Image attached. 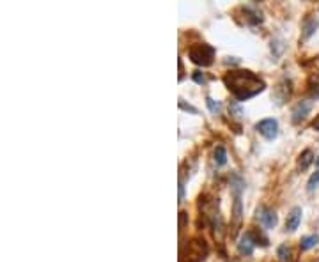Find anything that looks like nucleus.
<instances>
[{
	"label": "nucleus",
	"mask_w": 319,
	"mask_h": 262,
	"mask_svg": "<svg viewBox=\"0 0 319 262\" xmlns=\"http://www.w3.org/2000/svg\"><path fill=\"white\" fill-rule=\"evenodd\" d=\"M254 246H255V243H254V237H252V234H250V232H245L241 237H239L238 250H239V253H241V255L250 257L254 253Z\"/></svg>",
	"instance_id": "nucleus-6"
},
{
	"label": "nucleus",
	"mask_w": 319,
	"mask_h": 262,
	"mask_svg": "<svg viewBox=\"0 0 319 262\" xmlns=\"http://www.w3.org/2000/svg\"><path fill=\"white\" fill-rule=\"evenodd\" d=\"M207 255V246L204 241L201 239H193L188 243V253L183 255L181 253V262H185L188 259V262H202Z\"/></svg>",
	"instance_id": "nucleus-3"
},
{
	"label": "nucleus",
	"mask_w": 319,
	"mask_h": 262,
	"mask_svg": "<svg viewBox=\"0 0 319 262\" xmlns=\"http://www.w3.org/2000/svg\"><path fill=\"white\" fill-rule=\"evenodd\" d=\"M317 184H319V169L312 174V177H310V179H309V184H307V186H309V190H310V192H312V190L316 188Z\"/></svg>",
	"instance_id": "nucleus-16"
},
{
	"label": "nucleus",
	"mask_w": 319,
	"mask_h": 262,
	"mask_svg": "<svg viewBox=\"0 0 319 262\" xmlns=\"http://www.w3.org/2000/svg\"><path fill=\"white\" fill-rule=\"evenodd\" d=\"M302 208H293L291 209V213L287 214V220H286V230L287 232H294L298 227H300L302 223Z\"/></svg>",
	"instance_id": "nucleus-7"
},
{
	"label": "nucleus",
	"mask_w": 319,
	"mask_h": 262,
	"mask_svg": "<svg viewBox=\"0 0 319 262\" xmlns=\"http://www.w3.org/2000/svg\"><path fill=\"white\" fill-rule=\"evenodd\" d=\"M277 255H278V259H280L282 262H289L291 260V248L287 245H282L280 248H278Z\"/></svg>",
	"instance_id": "nucleus-14"
},
{
	"label": "nucleus",
	"mask_w": 319,
	"mask_h": 262,
	"mask_svg": "<svg viewBox=\"0 0 319 262\" xmlns=\"http://www.w3.org/2000/svg\"><path fill=\"white\" fill-rule=\"evenodd\" d=\"M183 198H185V186L183 182H179V202H183Z\"/></svg>",
	"instance_id": "nucleus-18"
},
{
	"label": "nucleus",
	"mask_w": 319,
	"mask_h": 262,
	"mask_svg": "<svg viewBox=\"0 0 319 262\" xmlns=\"http://www.w3.org/2000/svg\"><path fill=\"white\" fill-rule=\"evenodd\" d=\"M257 218H259V221H261L262 227H266V229H275L278 223L277 213L270 208H264V205L257 209Z\"/></svg>",
	"instance_id": "nucleus-5"
},
{
	"label": "nucleus",
	"mask_w": 319,
	"mask_h": 262,
	"mask_svg": "<svg viewBox=\"0 0 319 262\" xmlns=\"http://www.w3.org/2000/svg\"><path fill=\"white\" fill-rule=\"evenodd\" d=\"M317 25H319V20H317L316 16L307 18L305 22H303V39H309L310 35L316 32Z\"/></svg>",
	"instance_id": "nucleus-9"
},
{
	"label": "nucleus",
	"mask_w": 319,
	"mask_h": 262,
	"mask_svg": "<svg viewBox=\"0 0 319 262\" xmlns=\"http://www.w3.org/2000/svg\"><path fill=\"white\" fill-rule=\"evenodd\" d=\"M179 106H181L183 110H188V112H191V114H197V108H193V106H190V105L186 106V105H185V103H183V101H179Z\"/></svg>",
	"instance_id": "nucleus-17"
},
{
	"label": "nucleus",
	"mask_w": 319,
	"mask_h": 262,
	"mask_svg": "<svg viewBox=\"0 0 319 262\" xmlns=\"http://www.w3.org/2000/svg\"><path fill=\"white\" fill-rule=\"evenodd\" d=\"M188 57L193 64L207 67L215 61V48L209 45H193L188 50Z\"/></svg>",
	"instance_id": "nucleus-2"
},
{
	"label": "nucleus",
	"mask_w": 319,
	"mask_h": 262,
	"mask_svg": "<svg viewBox=\"0 0 319 262\" xmlns=\"http://www.w3.org/2000/svg\"><path fill=\"white\" fill-rule=\"evenodd\" d=\"M319 243V236L317 234H312V236H305L303 239L300 241V248L302 250H310L314 248Z\"/></svg>",
	"instance_id": "nucleus-12"
},
{
	"label": "nucleus",
	"mask_w": 319,
	"mask_h": 262,
	"mask_svg": "<svg viewBox=\"0 0 319 262\" xmlns=\"http://www.w3.org/2000/svg\"><path fill=\"white\" fill-rule=\"evenodd\" d=\"M193 80L197 82V83H204V82H206V80H204V77H201V73H199V71L193 74Z\"/></svg>",
	"instance_id": "nucleus-19"
},
{
	"label": "nucleus",
	"mask_w": 319,
	"mask_h": 262,
	"mask_svg": "<svg viewBox=\"0 0 319 262\" xmlns=\"http://www.w3.org/2000/svg\"><path fill=\"white\" fill-rule=\"evenodd\" d=\"M215 163H217L218 166L227 163V151L223 145H218V147L215 149Z\"/></svg>",
	"instance_id": "nucleus-13"
},
{
	"label": "nucleus",
	"mask_w": 319,
	"mask_h": 262,
	"mask_svg": "<svg viewBox=\"0 0 319 262\" xmlns=\"http://www.w3.org/2000/svg\"><path fill=\"white\" fill-rule=\"evenodd\" d=\"M206 105L209 106V110H211V112H213V114L220 112V103H218V101H215V99L206 98Z\"/></svg>",
	"instance_id": "nucleus-15"
},
{
	"label": "nucleus",
	"mask_w": 319,
	"mask_h": 262,
	"mask_svg": "<svg viewBox=\"0 0 319 262\" xmlns=\"http://www.w3.org/2000/svg\"><path fill=\"white\" fill-rule=\"evenodd\" d=\"M223 83L227 89L233 92V96L238 101H246V99L257 96L259 92H262L266 87L264 80L259 74L252 73L246 69H234L223 77Z\"/></svg>",
	"instance_id": "nucleus-1"
},
{
	"label": "nucleus",
	"mask_w": 319,
	"mask_h": 262,
	"mask_svg": "<svg viewBox=\"0 0 319 262\" xmlns=\"http://www.w3.org/2000/svg\"><path fill=\"white\" fill-rule=\"evenodd\" d=\"M255 129H257L259 135H262L264 138L273 140L278 135V122L275 121V119H262V121H259L257 124H255Z\"/></svg>",
	"instance_id": "nucleus-4"
},
{
	"label": "nucleus",
	"mask_w": 319,
	"mask_h": 262,
	"mask_svg": "<svg viewBox=\"0 0 319 262\" xmlns=\"http://www.w3.org/2000/svg\"><path fill=\"white\" fill-rule=\"evenodd\" d=\"M310 112V103L309 101H302L298 103L296 106L293 108V121L294 122H300L302 119H305V115Z\"/></svg>",
	"instance_id": "nucleus-8"
},
{
	"label": "nucleus",
	"mask_w": 319,
	"mask_h": 262,
	"mask_svg": "<svg viewBox=\"0 0 319 262\" xmlns=\"http://www.w3.org/2000/svg\"><path fill=\"white\" fill-rule=\"evenodd\" d=\"M312 128L316 129V131H319V115L316 119H314V122H312Z\"/></svg>",
	"instance_id": "nucleus-20"
},
{
	"label": "nucleus",
	"mask_w": 319,
	"mask_h": 262,
	"mask_svg": "<svg viewBox=\"0 0 319 262\" xmlns=\"http://www.w3.org/2000/svg\"><path fill=\"white\" fill-rule=\"evenodd\" d=\"M233 218H234V227H238L239 221H241V197H239V192L234 197V209H233Z\"/></svg>",
	"instance_id": "nucleus-11"
},
{
	"label": "nucleus",
	"mask_w": 319,
	"mask_h": 262,
	"mask_svg": "<svg viewBox=\"0 0 319 262\" xmlns=\"http://www.w3.org/2000/svg\"><path fill=\"white\" fill-rule=\"evenodd\" d=\"M314 161V154L310 149H305L303 153L300 154V160H298V166H300V170H307L310 166V163Z\"/></svg>",
	"instance_id": "nucleus-10"
}]
</instances>
